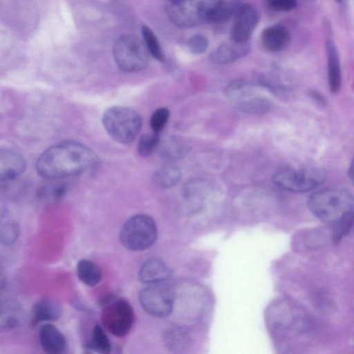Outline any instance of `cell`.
<instances>
[{"instance_id": "cell-5", "label": "cell", "mask_w": 354, "mask_h": 354, "mask_svg": "<svg viewBox=\"0 0 354 354\" xmlns=\"http://www.w3.org/2000/svg\"><path fill=\"white\" fill-rule=\"evenodd\" d=\"M102 124L108 134L122 145L132 142L142 127V119L134 110L121 106L107 109L102 116Z\"/></svg>"}, {"instance_id": "cell-35", "label": "cell", "mask_w": 354, "mask_h": 354, "mask_svg": "<svg viewBox=\"0 0 354 354\" xmlns=\"http://www.w3.org/2000/svg\"><path fill=\"white\" fill-rule=\"evenodd\" d=\"M312 96L315 97L317 101H319L320 103L324 102V99L323 97H322L319 93L313 92L312 93Z\"/></svg>"}, {"instance_id": "cell-26", "label": "cell", "mask_w": 354, "mask_h": 354, "mask_svg": "<svg viewBox=\"0 0 354 354\" xmlns=\"http://www.w3.org/2000/svg\"><path fill=\"white\" fill-rule=\"evenodd\" d=\"M189 146L178 138H171L164 148L165 156L169 159H179L189 153Z\"/></svg>"}, {"instance_id": "cell-19", "label": "cell", "mask_w": 354, "mask_h": 354, "mask_svg": "<svg viewBox=\"0 0 354 354\" xmlns=\"http://www.w3.org/2000/svg\"><path fill=\"white\" fill-rule=\"evenodd\" d=\"M326 53L328 62V81L329 89L332 93H337L341 87L342 73L338 50L332 40H328L326 41Z\"/></svg>"}, {"instance_id": "cell-22", "label": "cell", "mask_w": 354, "mask_h": 354, "mask_svg": "<svg viewBox=\"0 0 354 354\" xmlns=\"http://www.w3.org/2000/svg\"><path fill=\"white\" fill-rule=\"evenodd\" d=\"M87 348L102 354H109L111 351V341L102 327L98 324H96L92 329Z\"/></svg>"}, {"instance_id": "cell-9", "label": "cell", "mask_w": 354, "mask_h": 354, "mask_svg": "<svg viewBox=\"0 0 354 354\" xmlns=\"http://www.w3.org/2000/svg\"><path fill=\"white\" fill-rule=\"evenodd\" d=\"M101 320L110 333L122 337L132 328L135 313L131 305L124 299L110 297L104 303Z\"/></svg>"}, {"instance_id": "cell-8", "label": "cell", "mask_w": 354, "mask_h": 354, "mask_svg": "<svg viewBox=\"0 0 354 354\" xmlns=\"http://www.w3.org/2000/svg\"><path fill=\"white\" fill-rule=\"evenodd\" d=\"M113 53L118 66L127 73L143 70L149 60V53L144 41L131 35L119 37L113 45Z\"/></svg>"}, {"instance_id": "cell-23", "label": "cell", "mask_w": 354, "mask_h": 354, "mask_svg": "<svg viewBox=\"0 0 354 354\" xmlns=\"http://www.w3.org/2000/svg\"><path fill=\"white\" fill-rule=\"evenodd\" d=\"M19 234V224L15 219L1 216L0 225L1 244L7 247L12 246L17 241Z\"/></svg>"}, {"instance_id": "cell-18", "label": "cell", "mask_w": 354, "mask_h": 354, "mask_svg": "<svg viewBox=\"0 0 354 354\" xmlns=\"http://www.w3.org/2000/svg\"><path fill=\"white\" fill-rule=\"evenodd\" d=\"M290 35L288 29L281 25H274L264 29L261 41L263 46L270 52H279L289 44Z\"/></svg>"}, {"instance_id": "cell-27", "label": "cell", "mask_w": 354, "mask_h": 354, "mask_svg": "<svg viewBox=\"0 0 354 354\" xmlns=\"http://www.w3.org/2000/svg\"><path fill=\"white\" fill-rule=\"evenodd\" d=\"M189 336L187 333L180 328L168 330L166 333L165 344L169 349L173 351L180 350L186 347L188 344Z\"/></svg>"}, {"instance_id": "cell-3", "label": "cell", "mask_w": 354, "mask_h": 354, "mask_svg": "<svg viewBox=\"0 0 354 354\" xmlns=\"http://www.w3.org/2000/svg\"><path fill=\"white\" fill-rule=\"evenodd\" d=\"M226 98L236 109L250 114H262L270 109L271 92L264 85L245 80L230 84L225 90Z\"/></svg>"}, {"instance_id": "cell-7", "label": "cell", "mask_w": 354, "mask_h": 354, "mask_svg": "<svg viewBox=\"0 0 354 354\" xmlns=\"http://www.w3.org/2000/svg\"><path fill=\"white\" fill-rule=\"evenodd\" d=\"M324 171L315 167H286L273 176L274 184L287 191L305 192L313 190L324 183Z\"/></svg>"}, {"instance_id": "cell-31", "label": "cell", "mask_w": 354, "mask_h": 354, "mask_svg": "<svg viewBox=\"0 0 354 354\" xmlns=\"http://www.w3.org/2000/svg\"><path fill=\"white\" fill-rule=\"evenodd\" d=\"M354 223V214L344 218L337 223L335 224L333 238L335 241H340L344 236L347 235Z\"/></svg>"}, {"instance_id": "cell-17", "label": "cell", "mask_w": 354, "mask_h": 354, "mask_svg": "<svg viewBox=\"0 0 354 354\" xmlns=\"http://www.w3.org/2000/svg\"><path fill=\"white\" fill-rule=\"evenodd\" d=\"M169 267L158 259L146 261L139 269L138 279L145 284H153L163 282L170 276Z\"/></svg>"}, {"instance_id": "cell-12", "label": "cell", "mask_w": 354, "mask_h": 354, "mask_svg": "<svg viewBox=\"0 0 354 354\" xmlns=\"http://www.w3.org/2000/svg\"><path fill=\"white\" fill-rule=\"evenodd\" d=\"M25 319L21 303L15 298L6 297L0 302V330L9 331L20 326Z\"/></svg>"}, {"instance_id": "cell-28", "label": "cell", "mask_w": 354, "mask_h": 354, "mask_svg": "<svg viewBox=\"0 0 354 354\" xmlns=\"http://www.w3.org/2000/svg\"><path fill=\"white\" fill-rule=\"evenodd\" d=\"M69 189V185L66 183L51 184L43 187L39 192V196L45 200H59L64 197Z\"/></svg>"}, {"instance_id": "cell-24", "label": "cell", "mask_w": 354, "mask_h": 354, "mask_svg": "<svg viewBox=\"0 0 354 354\" xmlns=\"http://www.w3.org/2000/svg\"><path fill=\"white\" fill-rule=\"evenodd\" d=\"M144 43L149 53L160 62L165 60V55L158 39L153 31L147 26H142Z\"/></svg>"}, {"instance_id": "cell-20", "label": "cell", "mask_w": 354, "mask_h": 354, "mask_svg": "<svg viewBox=\"0 0 354 354\" xmlns=\"http://www.w3.org/2000/svg\"><path fill=\"white\" fill-rule=\"evenodd\" d=\"M77 276L84 284L94 287L102 279V273L99 266L93 261L86 259L80 260L76 268Z\"/></svg>"}, {"instance_id": "cell-25", "label": "cell", "mask_w": 354, "mask_h": 354, "mask_svg": "<svg viewBox=\"0 0 354 354\" xmlns=\"http://www.w3.org/2000/svg\"><path fill=\"white\" fill-rule=\"evenodd\" d=\"M240 3L222 1L211 15L208 21L213 24H223L234 16Z\"/></svg>"}, {"instance_id": "cell-16", "label": "cell", "mask_w": 354, "mask_h": 354, "mask_svg": "<svg viewBox=\"0 0 354 354\" xmlns=\"http://www.w3.org/2000/svg\"><path fill=\"white\" fill-rule=\"evenodd\" d=\"M39 342L41 348L48 353L59 354L64 352L66 341L63 333L54 325L46 323L39 328Z\"/></svg>"}, {"instance_id": "cell-11", "label": "cell", "mask_w": 354, "mask_h": 354, "mask_svg": "<svg viewBox=\"0 0 354 354\" xmlns=\"http://www.w3.org/2000/svg\"><path fill=\"white\" fill-rule=\"evenodd\" d=\"M234 17L231 40L238 43L248 42L260 19L258 10L251 4L240 3Z\"/></svg>"}, {"instance_id": "cell-32", "label": "cell", "mask_w": 354, "mask_h": 354, "mask_svg": "<svg viewBox=\"0 0 354 354\" xmlns=\"http://www.w3.org/2000/svg\"><path fill=\"white\" fill-rule=\"evenodd\" d=\"M209 46L207 38L202 35H196L190 38L188 47L190 52L195 55L203 53Z\"/></svg>"}, {"instance_id": "cell-4", "label": "cell", "mask_w": 354, "mask_h": 354, "mask_svg": "<svg viewBox=\"0 0 354 354\" xmlns=\"http://www.w3.org/2000/svg\"><path fill=\"white\" fill-rule=\"evenodd\" d=\"M223 0H165L169 21L176 26L189 28L208 21Z\"/></svg>"}, {"instance_id": "cell-1", "label": "cell", "mask_w": 354, "mask_h": 354, "mask_svg": "<svg viewBox=\"0 0 354 354\" xmlns=\"http://www.w3.org/2000/svg\"><path fill=\"white\" fill-rule=\"evenodd\" d=\"M98 158L87 146L64 141L49 147L38 158L36 171L46 179H59L80 174L96 167Z\"/></svg>"}, {"instance_id": "cell-10", "label": "cell", "mask_w": 354, "mask_h": 354, "mask_svg": "<svg viewBox=\"0 0 354 354\" xmlns=\"http://www.w3.org/2000/svg\"><path fill=\"white\" fill-rule=\"evenodd\" d=\"M139 302L142 308L156 317H168L173 309L174 296L171 288L163 282L149 284L140 290Z\"/></svg>"}, {"instance_id": "cell-30", "label": "cell", "mask_w": 354, "mask_h": 354, "mask_svg": "<svg viewBox=\"0 0 354 354\" xmlns=\"http://www.w3.org/2000/svg\"><path fill=\"white\" fill-rule=\"evenodd\" d=\"M169 118V111L165 107L157 109L150 118L151 128L154 133L160 132L165 127Z\"/></svg>"}, {"instance_id": "cell-14", "label": "cell", "mask_w": 354, "mask_h": 354, "mask_svg": "<svg viewBox=\"0 0 354 354\" xmlns=\"http://www.w3.org/2000/svg\"><path fill=\"white\" fill-rule=\"evenodd\" d=\"M62 306L56 299L45 297L37 301L32 310V327L47 322H55L62 315Z\"/></svg>"}, {"instance_id": "cell-15", "label": "cell", "mask_w": 354, "mask_h": 354, "mask_svg": "<svg viewBox=\"0 0 354 354\" xmlns=\"http://www.w3.org/2000/svg\"><path fill=\"white\" fill-rule=\"evenodd\" d=\"M250 50L249 42L238 43L231 40L221 44L210 54V60L216 64L232 63L245 56Z\"/></svg>"}, {"instance_id": "cell-2", "label": "cell", "mask_w": 354, "mask_h": 354, "mask_svg": "<svg viewBox=\"0 0 354 354\" xmlns=\"http://www.w3.org/2000/svg\"><path fill=\"white\" fill-rule=\"evenodd\" d=\"M308 205L319 220L335 225L354 214V195L345 189H324L313 193Z\"/></svg>"}, {"instance_id": "cell-33", "label": "cell", "mask_w": 354, "mask_h": 354, "mask_svg": "<svg viewBox=\"0 0 354 354\" xmlns=\"http://www.w3.org/2000/svg\"><path fill=\"white\" fill-rule=\"evenodd\" d=\"M267 6L276 11H290L297 6V0H266Z\"/></svg>"}, {"instance_id": "cell-6", "label": "cell", "mask_w": 354, "mask_h": 354, "mask_svg": "<svg viewBox=\"0 0 354 354\" xmlns=\"http://www.w3.org/2000/svg\"><path fill=\"white\" fill-rule=\"evenodd\" d=\"M158 229L155 221L149 215L139 214L127 219L120 231L121 244L131 251H142L156 241Z\"/></svg>"}, {"instance_id": "cell-29", "label": "cell", "mask_w": 354, "mask_h": 354, "mask_svg": "<svg viewBox=\"0 0 354 354\" xmlns=\"http://www.w3.org/2000/svg\"><path fill=\"white\" fill-rule=\"evenodd\" d=\"M159 142V136L158 133H147L142 136L138 141L137 151L138 154L142 157H147L150 156Z\"/></svg>"}, {"instance_id": "cell-36", "label": "cell", "mask_w": 354, "mask_h": 354, "mask_svg": "<svg viewBox=\"0 0 354 354\" xmlns=\"http://www.w3.org/2000/svg\"><path fill=\"white\" fill-rule=\"evenodd\" d=\"M337 2H342L344 0H336Z\"/></svg>"}, {"instance_id": "cell-34", "label": "cell", "mask_w": 354, "mask_h": 354, "mask_svg": "<svg viewBox=\"0 0 354 354\" xmlns=\"http://www.w3.org/2000/svg\"><path fill=\"white\" fill-rule=\"evenodd\" d=\"M348 176L351 181L354 183V153L348 167Z\"/></svg>"}, {"instance_id": "cell-21", "label": "cell", "mask_w": 354, "mask_h": 354, "mask_svg": "<svg viewBox=\"0 0 354 354\" xmlns=\"http://www.w3.org/2000/svg\"><path fill=\"white\" fill-rule=\"evenodd\" d=\"M181 177L180 169L174 165H166L156 170L153 180L156 185L164 189L175 186Z\"/></svg>"}, {"instance_id": "cell-13", "label": "cell", "mask_w": 354, "mask_h": 354, "mask_svg": "<svg viewBox=\"0 0 354 354\" xmlns=\"http://www.w3.org/2000/svg\"><path fill=\"white\" fill-rule=\"evenodd\" d=\"M26 162L19 152L10 149L0 150V180H13L25 171Z\"/></svg>"}]
</instances>
